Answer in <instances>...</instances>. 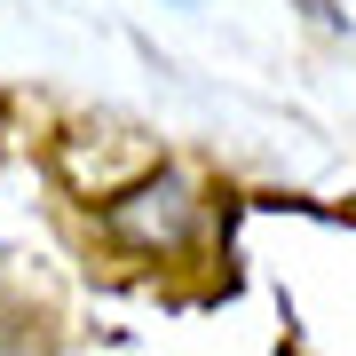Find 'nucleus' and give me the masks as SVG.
<instances>
[{
  "instance_id": "obj_1",
  "label": "nucleus",
  "mask_w": 356,
  "mask_h": 356,
  "mask_svg": "<svg viewBox=\"0 0 356 356\" xmlns=\"http://www.w3.org/2000/svg\"><path fill=\"white\" fill-rule=\"evenodd\" d=\"M111 238H127V245H143V254H159V245H182L191 238V222H198V198L182 191L175 175H159V182H143L135 198H111Z\"/></svg>"
}]
</instances>
